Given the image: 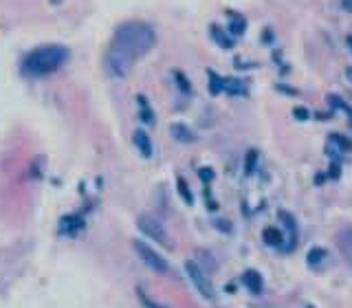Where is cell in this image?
<instances>
[{"label":"cell","instance_id":"cell-20","mask_svg":"<svg viewBox=\"0 0 352 308\" xmlns=\"http://www.w3.org/2000/svg\"><path fill=\"white\" fill-rule=\"evenodd\" d=\"M255 161H258V152L255 150H249L247 152V165H244V172H247V176H249V174H253Z\"/></svg>","mask_w":352,"mask_h":308},{"label":"cell","instance_id":"cell-5","mask_svg":"<svg viewBox=\"0 0 352 308\" xmlns=\"http://www.w3.org/2000/svg\"><path fill=\"white\" fill-rule=\"evenodd\" d=\"M139 229H141L145 236H150L152 240H156V242H161L163 247H172L170 238H168V231H165V227L158 223L154 216H139L137 220Z\"/></svg>","mask_w":352,"mask_h":308},{"label":"cell","instance_id":"cell-28","mask_svg":"<svg viewBox=\"0 0 352 308\" xmlns=\"http://www.w3.org/2000/svg\"><path fill=\"white\" fill-rule=\"evenodd\" d=\"M308 308H315V306H308Z\"/></svg>","mask_w":352,"mask_h":308},{"label":"cell","instance_id":"cell-24","mask_svg":"<svg viewBox=\"0 0 352 308\" xmlns=\"http://www.w3.org/2000/svg\"><path fill=\"white\" fill-rule=\"evenodd\" d=\"M201 178L205 180V183H209V180L214 178V172H211L209 167H203V170H201Z\"/></svg>","mask_w":352,"mask_h":308},{"label":"cell","instance_id":"cell-6","mask_svg":"<svg viewBox=\"0 0 352 308\" xmlns=\"http://www.w3.org/2000/svg\"><path fill=\"white\" fill-rule=\"evenodd\" d=\"M185 271H187V275H189V280H191V284L196 286L198 289V293H201L203 297H207V299H211L214 297V289H211V282H209V278L205 275V271L198 266L196 262H185Z\"/></svg>","mask_w":352,"mask_h":308},{"label":"cell","instance_id":"cell-2","mask_svg":"<svg viewBox=\"0 0 352 308\" xmlns=\"http://www.w3.org/2000/svg\"><path fill=\"white\" fill-rule=\"evenodd\" d=\"M66 57H69V51L64 46H42L24 57L22 69L26 75H49L66 62Z\"/></svg>","mask_w":352,"mask_h":308},{"label":"cell","instance_id":"cell-12","mask_svg":"<svg viewBox=\"0 0 352 308\" xmlns=\"http://www.w3.org/2000/svg\"><path fill=\"white\" fill-rule=\"evenodd\" d=\"M262 240L267 242L269 247H282L284 242V236L280 229H275V227H267V229L262 231Z\"/></svg>","mask_w":352,"mask_h":308},{"label":"cell","instance_id":"cell-9","mask_svg":"<svg viewBox=\"0 0 352 308\" xmlns=\"http://www.w3.org/2000/svg\"><path fill=\"white\" fill-rule=\"evenodd\" d=\"M132 139H135V145L139 148V152H141L145 159H150L152 157V141H150V137L145 135L143 130H137Z\"/></svg>","mask_w":352,"mask_h":308},{"label":"cell","instance_id":"cell-19","mask_svg":"<svg viewBox=\"0 0 352 308\" xmlns=\"http://www.w3.org/2000/svg\"><path fill=\"white\" fill-rule=\"evenodd\" d=\"M209 90L211 95H218L222 90V77H218L214 71H209Z\"/></svg>","mask_w":352,"mask_h":308},{"label":"cell","instance_id":"cell-3","mask_svg":"<svg viewBox=\"0 0 352 308\" xmlns=\"http://www.w3.org/2000/svg\"><path fill=\"white\" fill-rule=\"evenodd\" d=\"M135 55L132 53H128L125 49H121V46L112 44L110 51H108V71L110 75L115 77H125L128 73L132 71V66H135Z\"/></svg>","mask_w":352,"mask_h":308},{"label":"cell","instance_id":"cell-16","mask_svg":"<svg viewBox=\"0 0 352 308\" xmlns=\"http://www.w3.org/2000/svg\"><path fill=\"white\" fill-rule=\"evenodd\" d=\"M176 187H178V194L183 196V200L187 205H191L194 203V196H191V192H189V187H187V183H185L183 178H176Z\"/></svg>","mask_w":352,"mask_h":308},{"label":"cell","instance_id":"cell-18","mask_svg":"<svg viewBox=\"0 0 352 308\" xmlns=\"http://www.w3.org/2000/svg\"><path fill=\"white\" fill-rule=\"evenodd\" d=\"M139 104H141V119L145 124H154V115H152V110H150L148 102H145V97L139 95Z\"/></svg>","mask_w":352,"mask_h":308},{"label":"cell","instance_id":"cell-7","mask_svg":"<svg viewBox=\"0 0 352 308\" xmlns=\"http://www.w3.org/2000/svg\"><path fill=\"white\" fill-rule=\"evenodd\" d=\"M337 247H339L341 256L352 264V227L350 229H341L337 233Z\"/></svg>","mask_w":352,"mask_h":308},{"label":"cell","instance_id":"cell-22","mask_svg":"<svg viewBox=\"0 0 352 308\" xmlns=\"http://www.w3.org/2000/svg\"><path fill=\"white\" fill-rule=\"evenodd\" d=\"M139 299H141V304H143L145 308H163V306H158L156 302H152V299H150L148 295H145V293H143L141 289H139Z\"/></svg>","mask_w":352,"mask_h":308},{"label":"cell","instance_id":"cell-10","mask_svg":"<svg viewBox=\"0 0 352 308\" xmlns=\"http://www.w3.org/2000/svg\"><path fill=\"white\" fill-rule=\"evenodd\" d=\"M79 229H84V220L79 216H66V218H62V223H59V231L62 233H75Z\"/></svg>","mask_w":352,"mask_h":308},{"label":"cell","instance_id":"cell-4","mask_svg":"<svg viewBox=\"0 0 352 308\" xmlns=\"http://www.w3.org/2000/svg\"><path fill=\"white\" fill-rule=\"evenodd\" d=\"M132 247H135V251H137V256L143 260V264H148L152 271H156V273H170V264H168V260H165L161 253H156L152 247H148L145 242H141V240H135L132 242Z\"/></svg>","mask_w":352,"mask_h":308},{"label":"cell","instance_id":"cell-13","mask_svg":"<svg viewBox=\"0 0 352 308\" xmlns=\"http://www.w3.org/2000/svg\"><path fill=\"white\" fill-rule=\"evenodd\" d=\"M222 90L231 93V95H247V88L240 79H222Z\"/></svg>","mask_w":352,"mask_h":308},{"label":"cell","instance_id":"cell-1","mask_svg":"<svg viewBox=\"0 0 352 308\" xmlns=\"http://www.w3.org/2000/svg\"><path fill=\"white\" fill-rule=\"evenodd\" d=\"M156 42V33L150 24L145 22H125L117 29V36L112 40V44L121 46L135 57L145 55Z\"/></svg>","mask_w":352,"mask_h":308},{"label":"cell","instance_id":"cell-25","mask_svg":"<svg viewBox=\"0 0 352 308\" xmlns=\"http://www.w3.org/2000/svg\"><path fill=\"white\" fill-rule=\"evenodd\" d=\"M293 115H295L297 119H308V117H310V115H308V110H304V108H295Z\"/></svg>","mask_w":352,"mask_h":308},{"label":"cell","instance_id":"cell-21","mask_svg":"<svg viewBox=\"0 0 352 308\" xmlns=\"http://www.w3.org/2000/svg\"><path fill=\"white\" fill-rule=\"evenodd\" d=\"M244 29H247V22H244L242 18L234 20V22H231V26H229V31L234 33V36H240V33H244Z\"/></svg>","mask_w":352,"mask_h":308},{"label":"cell","instance_id":"cell-11","mask_svg":"<svg viewBox=\"0 0 352 308\" xmlns=\"http://www.w3.org/2000/svg\"><path fill=\"white\" fill-rule=\"evenodd\" d=\"M242 282L247 284V289H249L251 293H260V291H262V275H260L258 271H251V269H249V271L242 275Z\"/></svg>","mask_w":352,"mask_h":308},{"label":"cell","instance_id":"cell-14","mask_svg":"<svg viewBox=\"0 0 352 308\" xmlns=\"http://www.w3.org/2000/svg\"><path fill=\"white\" fill-rule=\"evenodd\" d=\"M330 145H337L341 152H352V139L343 135H330Z\"/></svg>","mask_w":352,"mask_h":308},{"label":"cell","instance_id":"cell-23","mask_svg":"<svg viewBox=\"0 0 352 308\" xmlns=\"http://www.w3.org/2000/svg\"><path fill=\"white\" fill-rule=\"evenodd\" d=\"M174 77H176V82L181 84V90H183V93H189V90H191V88H189V82L185 79V75H183L181 71H176V73H174Z\"/></svg>","mask_w":352,"mask_h":308},{"label":"cell","instance_id":"cell-15","mask_svg":"<svg viewBox=\"0 0 352 308\" xmlns=\"http://www.w3.org/2000/svg\"><path fill=\"white\" fill-rule=\"evenodd\" d=\"M211 33H214V40H216V42L222 46V49H231V46H234V40L227 38V33L220 31V29H218V26H214V29H211Z\"/></svg>","mask_w":352,"mask_h":308},{"label":"cell","instance_id":"cell-8","mask_svg":"<svg viewBox=\"0 0 352 308\" xmlns=\"http://www.w3.org/2000/svg\"><path fill=\"white\" fill-rule=\"evenodd\" d=\"M170 135L174 137L176 141H181V143H194L196 141V135L185 124H172L170 126Z\"/></svg>","mask_w":352,"mask_h":308},{"label":"cell","instance_id":"cell-27","mask_svg":"<svg viewBox=\"0 0 352 308\" xmlns=\"http://www.w3.org/2000/svg\"><path fill=\"white\" fill-rule=\"evenodd\" d=\"M348 46H350V49H352V36H348Z\"/></svg>","mask_w":352,"mask_h":308},{"label":"cell","instance_id":"cell-17","mask_svg":"<svg viewBox=\"0 0 352 308\" xmlns=\"http://www.w3.org/2000/svg\"><path fill=\"white\" fill-rule=\"evenodd\" d=\"M324 258H326V251L319 249V247H315V249H310V253H308V264L310 266H319V262Z\"/></svg>","mask_w":352,"mask_h":308},{"label":"cell","instance_id":"cell-26","mask_svg":"<svg viewBox=\"0 0 352 308\" xmlns=\"http://www.w3.org/2000/svg\"><path fill=\"white\" fill-rule=\"evenodd\" d=\"M343 9H346V11H352V0H343Z\"/></svg>","mask_w":352,"mask_h":308}]
</instances>
